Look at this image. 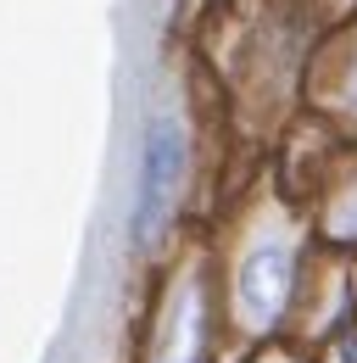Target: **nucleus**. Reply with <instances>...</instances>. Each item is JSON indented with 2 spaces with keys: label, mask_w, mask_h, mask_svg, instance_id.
Wrapping results in <instances>:
<instances>
[{
  "label": "nucleus",
  "mask_w": 357,
  "mask_h": 363,
  "mask_svg": "<svg viewBox=\"0 0 357 363\" xmlns=\"http://www.w3.org/2000/svg\"><path fill=\"white\" fill-rule=\"evenodd\" d=\"M268 363H290V358H268Z\"/></svg>",
  "instance_id": "7ed1b4c3"
},
{
  "label": "nucleus",
  "mask_w": 357,
  "mask_h": 363,
  "mask_svg": "<svg viewBox=\"0 0 357 363\" xmlns=\"http://www.w3.org/2000/svg\"><path fill=\"white\" fill-rule=\"evenodd\" d=\"M178 184V129L157 123L145 145V174H140V201H134V235L145 240L168 213V190Z\"/></svg>",
  "instance_id": "f03ea898"
},
{
  "label": "nucleus",
  "mask_w": 357,
  "mask_h": 363,
  "mask_svg": "<svg viewBox=\"0 0 357 363\" xmlns=\"http://www.w3.org/2000/svg\"><path fill=\"white\" fill-rule=\"evenodd\" d=\"M290 269H296V252H290L285 240H268V246H257V252L246 257L240 285H234V313H240V324H246L251 335L273 330L279 308L290 302Z\"/></svg>",
  "instance_id": "f257e3e1"
}]
</instances>
